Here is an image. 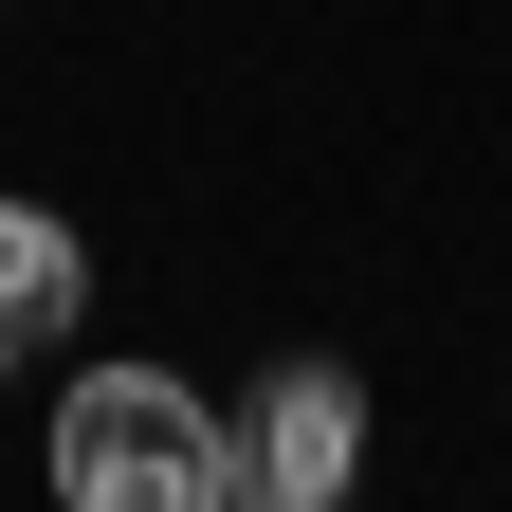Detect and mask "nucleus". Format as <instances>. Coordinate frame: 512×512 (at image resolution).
Segmentation results:
<instances>
[{
  "label": "nucleus",
  "mask_w": 512,
  "mask_h": 512,
  "mask_svg": "<svg viewBox=\"0 0 512 512\" xmlns=\"http://www.w3.org/2000/svg\"><path fill=\"white\" fill-rule=\"evenodd\" d=\"M74 220H37V202H0V366H37L55 330H74Z\"/></svg>",
  "instance_id": "3"
},
{
  "label": "nucleus",
  "mask_w": 512,
  "mask_h": 512,
  "mask_svg": "<svg viewBox=\"0 0 512 512\" xmlns=\"http://www.w3.org/2000/svg\"><path fill=\"white\" fill-rule=\"evenodd\" d=\"M348 476H366V384L348 366H275V403L238 439V494L256 512H348Z\"/></svg>",
  "instance_id": "2"
},
{
  "label": "nucleus",
  "mask_w": 512,
  "mask_h": 512,
  "mask_svg": "<svg viewBox=\"0 0 512 512\" xmlns=\"http://www.w3.org/2000/svg\"><path fill=\"white\" fill-rule=\"evenodd\" d=\"M55 512H238V421L165 366H92L55 403Z\"/></svg>",
  "instance_id": "1"
}]
</instances>
